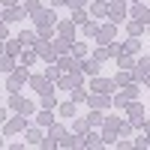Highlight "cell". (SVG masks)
Returning a JSON list of instances; mask_svg holds the SVG:
<instances>
[{
	"label": "cell",
	"mask_w": 150,
	"mask_h": 150,
	"mask_svg": "<svg viewBox=\"0 0 150 150\" xmlns=\"http://www.w3.org/2000/svg\"><path fill=\"white\" fill-rule=\"evenodd\" d=\"M90 90H93V93H111V90H114V81H105V78H96V75H93Z\"/></svg>",
	"instance_id": "1"
},
{
	"label": "cell",
	"mask_w": 150,
	"mask_h": 150,
	"mask_svg": "<svg viewBox=\"0 0 150 150\" xmlns=\"http://www.w3.org/2000/svg\"><path fill=\"white\" fill-rule=\"evenodd\" d=\"M108 15H111V21H120V18H126V6L120 3V0H111V6H108Z\"/></svg>",
	"instance_id": "2"
},
{
	"label": "cell",
	"mask_w": 150,
	"mask_h": 150,
	"mask_svg": "<svg viewBox=\"0 0 150 150\" xmlns=\"http://www.w3.org/2000/svg\"><path fill=\"white\" fill-rule=\"evenodd\" d=\"M27 78H30V72H27V69H15V72H12V78H9V93H15V90H18V84H21V81H27Z\"/></svg>",
	"instance_id": "3"
},
{
	"label": "cell",
	"mask_w": 150,
	"mask_h": 150,
	"mask_svg": "<svg viewBox=\"0 0 150 150\" xmlns=\"http://www.w3.org/2000/svg\"><path fill=\"white\" fill-rule=\"evenodd\" d=\"M81 84V72L72 69V75H66V78H60V90H72V87Z\"/></svg>",
	"instance_id": "4"
},
{
	"label": "cell",
	"mask_w": 150,
	"mask_h": 150,
	"mask_svg": "<svg viewBox=\"0 0 150 150\" xmlns=\"http://www.w3.org/2000/svg\"><path fill=\"white\" fill-rule=\"evenodd\" d=\"M12 108H15V111H18V114H33V105L27 102V99H21L18 93H15V96H12Z\"/></svg>",
	"instance_id": "5"
},
{
	"label": "cell",
	"mask_w": 150,
	"mask_h": 150,
	"mask_svg": "<svg viewBox=\"0 0 150 150\" xmlns=\"http://www.w3.org/2000/svg\"><path fill=\"white\" fill-rule=\"evenodd\" d=\"M36 54L45 57V60H54V45H48L45 39H39V45H36Z\"/></svg>",
	"instance_id": "6"
},
{
	"label": "cell",
	"mask_w": 150,
	"mask_h": 150,
	"mask_svg": "<svg viewBox=\"0 0 150 150\" xmlns=\"http://www.w3.org/2000/svg\"><path fill=\"white\" fill-rule=\"evenodd\" d=\"M30 84H33L39 93H48V90H51V81H48L45 75H42V78H39V75H33V78H30Z\"/></svg>",
	"instance_id": "7"
},
{
	"label": "cell",
	"mask_w": 150,
	"mask_h": 150,
	"mask_svg": "<svg viewBox=\"0 0 150 150\" xmlns=\"http://www.w3.org/2000/svg\"><path fill=\"white\" fill-rule=\"evenodd\" d=\"M57 66L63 69V72H72V69H78V60H75V57H66V54H60Z\"/></svg>",
	"instance_id": "8"
},
{
	"label": "cell",
	"mask_w": 150,
	"mask_h": 150,
	"mask_svg": "<svg viewBox=\"0 0 150 150\" xmlns=\"http://www.w3.org/2000/svg\"><path fill=\"white\" fill-rule=\"evenodd\" d=\"M3 18H6V21H21V18H24V9H18V6H9V9L3 12Z\"/></svg>",
	"instance_id": "9"
},
{
	"label": "cell",
	"mask_w": 150,
	"mask_h": 150,
	"mask_svg": "<svg viewBox=\"0 0 150 150\" xmlns=\"http://www.w3.org/2000/svg\"><path fill=\"white\" fill-rule=\"evenodd\" d=\"M108 105V93H93L90 96V108H105Z\"/></svg>",
	"instance_id": "10"
},
{
	"label": "cell",
	"mask_w": 150,
	"mask_h": 150,
	"mask_svg": "<svg viewBox=\"0 0 150 150\" xmlns=\"http://www.w3.org/2000/svg\"><path fill=\"white\" fill-rule=\"evenodd\" d=\"M81 69H84L87 75H99V60H96V57H90V60H84V63H81Z\"/></svg>",
	"instance_id": "11"
},
{
	"label": "cell",
	"mask_w": 150,
	"mask_h": 150,
	"mask_svg": "<svg viewBox=\"0 0 150 150\" xmlns=\"http://www.w3.org/2000/svg\"><path fill=\"white\" fill-rule=\"evenodd\" d=\"M132 15H135V18H138V21H144V24H147V21H150V9L138 3V6H132Z\"/></svg>",
	"instance_id": "12"
},
{
	"label": "cell",
	"mask_w": 150,
	"mask_h": 150,
	"mask_svg": "<svg viewBox=\"0 0 150 150\" xmlns=\"http://www.w3.org/2000/svg\"><path fill=\"white\" fill-rule=\"evenodd\" d=\"M51 45H54V54H66V51H69V39H66V36H60V39H54Z\"/></svg>",
	"instance_id": "13"
},
{
	"label": "cell",
	"mask_w": 150,
	"mask_h": 150,
	"mask_svg": "<svg viewBox=\"0 0 150 150\" xmlns=\"http://www.w3.org/2000/svg\"><path fill=\"white\" fill-rule=\"evenodd\" d=\"M18 42H21V48H30V45H36V33H30V30H24V33L18 36Z\"/></svg>",
	"instance_id": "14"
},
{
	"label": "cell",
	"mask_w": 150,
	"mask_h": 150,
	"mask_svg": "<svg viewBox=\"0 0 150 150\" xmlns=\"http://www.w3.org/2000/svg\"><path fill=\"white\" fill-rule=\"evenodd\" d=\"M135 66H138V69H135V75H138V78H144V75L150 72V57H141Z\"/></svg>",
	"instance_id": "15"
},
{
	"label": "cell",
	"mask_w": 150,
	"mask_h": 150,
	"mask_svg": "<svg viewBox=\"0 0 150 150\" xmlns=\"http://www.w3.org/2000/svg\"><path fill=\"white\" fill-rule=\"evenodd\" d=\"M96 36H99V39H102V45H108V42H111V36H114V27H111V24H108V27L96 30Z\"/></svg>",
	"instance_id": "16"
},
{
	"label": "cell",
	"mask_w": 150,
	"mask_h": 150,
	"mask_svg": "<svg viewBox=\"0 0 150 150\" xmlns=\"http://www.w3.org/2000/svg\"><path fill=\"white\" fill-rule=\"evenodd\" d=\"M57 114H60V117H72V114H75V102H63V105H57Z\"/></svg>",
	"instance_id": "17"
},
{
	"label": "cell",
	"mask_w": 150,
	"mask_h": 150,
	"mask_svg": "<svg viewBox=\"0 0 150 150\" xmlns=\"http://www.w3.org/2000/svg\"><path fill=\"white\" fill-rule=\"evenodd\" d=\"M21 126H24V114H21V117H15V120H9V126H6V135H12V132H18Z\"/></svg>",
	"instance_id": "18"
},
{
	"label": "cell",
	"mask_w": 150,
	"mask_h": 150,
	"mask_svg": "<svg viewBox=\"0 0 150 150\" xmlns=\"http://www.w3.org/2000/svg\"><path fill=\"white\" fill-rule=\"evenodd\" d=\"M36 120H39V123H42V126H51V123H54V114H51V108H45V111H42V114H39V117H36Z\"/></svg>",
	"instance_id": "19"
},
{
	"label": "cell",
	"mask_w": 150,
	"mask_h": 150,
	"mask_svg": "<svg viewBox=\"0 0 150 150\" xmlns=\"http://www.w3.org/2000/svg\"><path fill=\"white\" fill-rule=\"evenodd\" d=\"M87 147H102L105 141H102V135H96V132H90V135H87V141H84Z\"/></svg>",
	"instance_id": "20"
},
{
	"label": "cell",
	"mask_w": 150,
	"mask_h": 150,
	"mask_svg": "<svg viewBox=\"0 0 150 150\" xmlns=\"http://www.w3.org/2000/svg\"><path fill=\"white\" fill-rule=\"evenodd\" d=\"M117 66H120V69H132L135 63H132V57H129V54H117Z\"/></svg>",
	"instance_id": "21"
},
{
	"label": "cell",
	"mask_w": 150,
	"mask_h": 150,
	"mask_svg": "<svg viewBox=\"0 0 150 150\" xmlns=\"http://www.w3.org/2000/svg\"><path fill=\"white\" fill-rule=\"evenodd\" d=\"M42 105H45V108H57V99H54V93H51V90L42 93Z\"/></svg>",
	"instance_id": "22"
},
{
	"label": "cell",
	"mask_w": 150,
	"mask_h": 150,
	"mask_svg": "<svg viewBox=\"0 0 150 150\" xmlns=\"http://www.w3.org/2000/svg\"><path fill=\"white\" fill-rule=\"evenodd\" d=\"M18 48H21V42H18V39H9L3 51H6V54H18Z\"/></svg>",
	"instance_id": "23"
},
{
	"label": "cell",
	"mask_w": 150,
	"mask_h": 150,
	"mask_svg": "<svg viewBox=\"0 0 150 150\" xmlns=\"http://www.w3.org/2000/svg\"><path fill=\"white\" fill-rule=\"evenodd\" d=\"M57 144H60V147H75V144H78V138H72V135H60Z\"/></svg>",
	"instance_id": "24"
},
{
	"label": "cell",
	"mask_w": 150,
	"mask_h": 150,
	"mask_svg": "<svg viewBox=\"0 0 150 150\" xmlns=\"http://www.w3.org/2000/svg\"><path fill=\"white\" fill-rule=\"evenodd\" d=\"M27 12H39V0H27V3H24V15H27Z\"/></svg>",
	"instance_id": "25"
},
{
	"label": "cell",
	"mask_w": 150,
	"mask_h": 150,
	"mask_svg": "<svg viewBox=\"0 0 150 150\" xmlns=\"http://www.w3.org/2000/svg\"><path fill=\"white\" fill-rule=\"evenodd\" d=\"M129 81H132L129 69H120V72H117V84H129Z\"/></svg>",
	"instance_id": "26"
},
{
	"label": "cell",
	"mask_w": 150,
	"mask_h": 150,
	"mask_svg": "<svg viewBox=\"0 0 150 150\" xmlns=\"http://www.w3.org/2000/svg\"><path fill=\"white\" fill-rule=\"evenodd\" d=\"M12 57H0V72H12Z\"/></svg>",
	"instance_id": "27"
},
{
	"label": "cell",
	"mask_w": 150,
	"mask_h": 150,
	"mask_svg": "<svg viewBox=\"0 0 150 150\" xmlns=\"http://www.w3.org/2000/svg\"><path fill=\"white\" fill-rule=\"evenodd\" d=\"M60 33H63V36H72V33H75V24H72V21H63V24H60Z\"/></svg>",
	"instance_id": "28"
},
{
	"label": "cell",
	"mask_w": 150,
	"mask_h": 150,
	"mask_svg": "<svg viewBox=\"0 0 150 150\" xmlns=\"http://www.w3.org/2000/svg\"><path fill=\"white\" fill-rule=\"evenodd\" d=\"M84 54H87V48H84L81 42H75V45H72V57H84Z\"/></svg>",
	"instance_id": "29"
},
{
	"label": "cell",
	"mask_w": 150,
	"mask_h": 150,
	"mask_svg": "<svg viewBox=\"0 0 150 150\" xmlns=\"http://www.w3.org/2000/svg\"><path fill=\"white\" fill-rule=\"evenodd\" d=\"M90 12H93V15H105L108 6H105V3H93V6H90Z\"/></svg>",
	"instance_id": "30"
},
{
	"label": "cell",
	"mask_w": 150,
	"mask_h": 150,
	"mask_svg": "<svg viewBox=\"0 0 150 150\" xmlns=\"http://www.w3.org/2000/svg\"><path fill=\"white\" fill-rule=\"evenodd\" d=\"M87 123H93V126H99V123H102V114H99V111L93 108V114H90V117H87Z\"/></svg>",
	"instance_id": "31"
},
{
	"label": "cell",
	"mask_w": 150,
	"mask_h": 150,
	"mask_svg": "<svg viewBox=\"0 0 150 150\" xmlns=\"http://www.w3.org/2000/svg\"><path fill=\"white\" fill-rule=\"evenodd\" d=\"M27 144H39V132H36V129L27 132Z\"/></svg>",
	"instance_id": "32"
},
{
	"label": "cell",
	"mask_w": 150,
	"mask_h": 150,
	"mask_svg": "<svg viewBox=\"0 0 150 150\" xmlns=\"http://www.w3.org/2000/svg\"><path fill=\"white\" fill-rule=\"evenodd\" d=\"M141 27H144V21H132V24H129V33H132V36H135V33H138V30H141Z\"/></svg>",
	"instance_id": "33"
},
{
	"label": "cell",
	"mask_w": 150,
	"mask_h": 150,
	"mask_svg": "<svg viewBox=\"0 0 150 150\" xmlns=\"http://www.w3.org/2000/svg\"><path fill=\"white\" fill-rule=\"evenodd\" d=\"M57 75H60V66H57V69H54V66H51V69H45V78H48V81L57 78Z\"/></svg>",
	"instance_id": "34"
},
{
	"label": "cell",
	"mask_w": 150,
	"mask_h": 150,
	"mask_svg": "<svg viewBox=\"0 0 150 150\" xmlns=\"http://www.w3.org/2000/svg\"><path fill=\"white\" fill-rule=\"evenodd\" d=\"M72 21H75V24H87V15H84V12H75Z\"/></svg>",
	"instance_id": "35"
},
{
	"label": "cell",
	"mask_w": 150,
	"mask_h": 150,
	"mask_svg": "<svg viewBox=\"0 0 150 150\" xmlns=\"http://www.w3.org/2000/svg\"><path fill=\"white\" fill-rule=\"evenodd\" d=\"M81 99H87L84 90H72V102H81Z\"/></svg>",
	"instance_id": "36"
},
{
	"label": "cell",
	"mask_w": 150,
	"mask_h": 150,
	"mask_svg": "<svg viewBox=\"0 0 150 150\" xmlns=\"http://www.w3.org/2000/svg\"><path fill=\"white\" fill-rule=\"evenodd\" d=\"M96 30H99L96 24H84V33H87V36H96Z\"/></svg>",
	"instance_id": "37"
},
{
	"label": "cell",
	"mask_w": 150,
	"mask_h": 150,
	"mask_svg": "<svg viewBox=\"0 0 150 150\" xmlns=\"http://www.w3.org/2000/svg\"><path fill=\"white\" fill-rule=\"evenodd\" d=\"M0 39H6V27H3V24H0Z\"/></svg>",
	"instance_id": "38"
},
{
	"label": "cell",
	"mask_w": 150,
	"mask_h": 150,
	"mask_svg": "<svg viewBox=\"0 0 150 150\" xmlns=\"http://www.w3.org/2000/svg\"><path fill=\"white\" fill-rule=\"evenodd\" d=\"M84 3V0H69V6H81Z\"/></svg>",
	"instance_id": "39"
},
{
	"label": "cell",
	"mask_w": 150,
	"mask_h": 150,
	"mask_svg": "<svg viewBox=\"0 0 150 150\" xmlns=\"http://www.w3.org/2000/svg\"><path fill=\"white\" fill-rule=\"evenodd\" d=\"M3 48H6V39H0V54H3Z\"/></svg>",
	"instance_id": "40"
},
{
	"label": "cell",
	"mask_w": 150,
	"mask_h": 150,
	"mask_svg": "<svg viewBox=\"0 0 150 150\" xmlns=\"http://www.w3.org/2000/svg\"><path fill=\"white\" fill-rule=\"evenodd\" d=\"M51 3H57V6H60V3H66V0H51Z\"/></svg>",
	"instance_id": "41"
},
{
	"label": "cell",
	"mask_w": 150,
	"mask_h": 150,
	"mask_svg": "<svg viewBox=\"0 0 150 150\" xmlns=\"http://www.w3.org/2000/svg\"><path fill=\"white\" fill-rule=\"evenodd\" d=\"M0 144H3V138H0Z\"/></svg>",
	"instance_id": "42"
}]
</instances>
